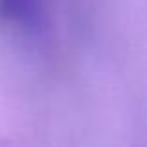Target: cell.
<instances>
[{
    "label": "cell",
    "mask_w": 147,
    "mask_h": 147,
    "mask_svg": "<svg viewBox=\"0 0 147 147\" xmlns=\"http://www.w3.org/2000/svg\"><path fill=\"white\" fill-rule=\"evenodd\" d=\"M41 0H0V17L17 26L37 24Z\"/></svg>",
    "instance_id": "1"
}]
</instances>
